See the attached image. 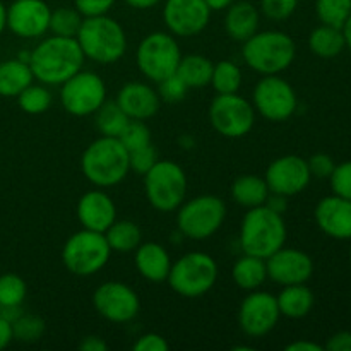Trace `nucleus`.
Returning <instances> with one entry per match:
<instances>
[{
    "label": "nucleus",
    "instance_id": "f257e3e1",
    "mask_svg": "<svg viewBox=\"0 0 351 351\" xmlns=\"http://www.w3.org/2000/svg\"><path fill=\"white\" fill-rule=\"evenodd\" d=\"M84 53L75 38H45L31 50L29 67L41 84L62 86L67 79L82 71Z\"/></svg>",
    "mask_w": 351,
    "mask_h": 351
},
{
    "label": "nucleus",
    "instance_id": "f03ea898",
    "mask_svg": "<svg viewBox=\"0 0 351 351\" xmlns=\"http://www.w3.org/2000/svg\"><path fill=\"white\" fill-rule=\"evenodd\" d=\"M287 223L283 215L271 208H250L240 225V247L243 254L267 259L287 242Z\"/></svg>",
    "mask_w": 351,
    "mask_h": 351
},
{
    "label": "nucleus",
    "instance_id": "7ed1b4c3",
    "mask_svg": "<svg viewBox=\"0 0 351 351\" xmlns=\"http://www.w3.org/2000/svg\"><path fill=\"white\" fill-rule=\"evenodd\" d=\"M81 170L96 187L119 185L130 171L129 151L120 143L119 137L101 136L84 149Z\"/></svg>",
    "mask_w": 351,
    "mask_h": 351
},
{
    "label": "nucleus",
    "instance_id": "20e7f679",
    "mask_svg": "<svg viewBox=\"0 0 351 351\" xmlns=\"http://www.w3.org/2000/svg\"><path fill=\"white\" fill-rule=\"evenodd\" d=\"M75 40L86 58L101 65L115 64L127 51L125 31L108 14L84 17Z\"/></svg>",
    "mask_w": 351,
    "mask_h": 351
},
{
    "label": "nucleus",
    "instance_id": "39448f33",
    "mask_svg": "<svg viewBox=\"0 0 351 351\" xmlns=\"http://www.w3.org/2000/svg\"><path fill=\"white\" fill-rule=\"evenodd\" d=\"M297 47L290 34L278 29L257 31L243 41L242 57L252 71L263 75L281 74L295 60Z\"/></svg>",
    "mask_w": 351,
    "mask_h": 351
},
{
    "label": "nucleus",
    "instance_id": "423d86ee",
    "mask_svg": "<svg viewBox=\"0 0 351 351\" xmlns=\"http://www.w3.org/2000/svg\"><path fill=\"white\" fill-rule=\"evenodd\" d=\"M187 175L184 168L170 160H158L144 175V191L156 211L171 213L187 199Z\"/></svg>",
    "mask_w": 351,
    "mask_h": 351
},
{
    "label": "nucleus",
    "instance_id": "0eeeda50",
    "mask_svg": "<svg viewBox=\"0 0 351 351\" xmlns=\"http://www.w3.org/2000/svg\"><path fill=\"white\" fill-rule=\"evenodd\" d=\"M218 280V264L206 252H189L171 264L168 285L177 295L197 298L208 293Z\"/></svg>",
    "mask_w": 351,
    "mask_h": 351
},
{
    "label": "nucleus",
    "instance_id": "6e6552de",
    "mask_svg": "<svg viewBox=\"0 0 351 351\" xmlns=\"http://www.w3.org/2000/svg\"><path fill=\"white\" fill-rule=\"evenodd\" d=\"M112 249L105 233L82 228L69 237L62 249V263L69 273L75 276H93L108 264Z\"/></svg>",
    "mask_w": 351,
    "mask_h": 351
},
{
    "label": "nucleus",
    "instance_id": "1a4fd4ad",
    "mask_svg": "<svg viewBox=\"0 0 351 351\" xmlns=\"http://www.w3.org/2000/svg\"><path fill=\"white\" fill-rule=\"evenodd\" d=\"M226 218L223 199L206 194L185 199L177 213L178 232L191 240H206L221 228Z\"/></svg>",
    "mask_w": 351,
    "mask_h": 351
},
{
    "label": "nucleus",
    "instance_id": "9d476101",
    "mask_svg": "<svg viewBox=\"0 0 351 351\" xmlns=\"http://www.w3.org/2000/svg\"><path fill=\"white\" fill-rule=\"evenodd\" d=\"M182 51L171 33L154 31L139 43L136 51L141 74L153 82H161L177 72Z\"/></svg>",
    "mask_w": 351,
    "mask_h": 351
},
{
    "label": "nucleus",
    "instance_id": "9b49d317",
    "mask_svg": "<svg viewBox=\"0 0 351 351\" xmlns=\"http://www.w3.org/2000/svg\"><path fill=\"white\" fill-rule=\"evenodd\" d=\"M209 122L219 136L239 139L252 130L256 122V108L239 93L216 95L209 106Z\"/></svg>",
    "mask_w": 351,
    "mask_h": 351
},
{
    "label": "nucleus",
    "instance_id": "f8f14e48",
    "mask_svg": "<svg viewBox=\"0 0 351 351\" xmlns=\"http://www.w3.org/2000/svg\"><path fill=\"white\" fill-rule=\"evenodd\" d=\"M252 105L261 117L269 122H285L298 106L295 89L280 74L264 75L252 93Z\"/></svg>",
    "mask_w": 351,
    "mask_h": 351
},
{
    "label": "nucleus",
    "instance_id": "ddd939ff",
    "mask_svg": "<svg viewBox=\"0 0 351 351\" xmlns=\"http://www.w3.org/2000/svg\"><path fill=\"white\" fill-rule=\"evenodd\" d=\"M106 101V84L96 72L79 71L62 84L60 103L74 117H88Z\"/></svg>",
    "mask_w": 351,
    "mask_h": 351
},
{
    "label": "nucleus",
    "instance_id": "4468645a",
    "mask_svg": "<svg viewBox=\"0 0 351 351\" xmlns=\"http://www.w3.org/2000/svg\"><path fill=\"white\" fill-rule=\"evenodd\" d=\"M93 305L103 319L113 324L130 322L141 311V302L136 291L120 281L99 285L93 293Z\"/></svg>",
    "mask_w": 351,
    "mask_h": 351
},
{
    "label": "nucleus",
    "instance_id": "2eb2a0df",
    "mask_svg": "<svg viewBox=\"0 0 351 351\" xmlns=\"http://www.w3.org/2000/svg\"><path fill=\"white\" fill-rule=\"evenodd\" d=\"M280 317L276 297L267 291H250L239 308V326L250 338L269 335L276 328Z\"/></svg>",
    "mask_w": 351,
    "mask_h": 351
},
{
    "label": "nucleus",
    "instance_id": "dca6fc26",
    "mask_svg": "<svg viewBox=\"0 0 351 351\" xmlns=\"http://www.w3.org/2000/svg\"><path fill=\"white\" fill-rule=\"evenodd\" d=\"M311 178L312 173L308 170L307 160L297 154H285L276 158L267 167L264 175L271 194H280L285 197L304 192L311 184Z\"/></svg>",
    "mask_w": 351,
    "mask_h": 351
},
{
    "label": "nucleus",
    "instance_id": "f3484780",
    "mask_svg": "<svg viewBox=\"0 0 351 351\" xmlns=\"http://www.w3.org/2000/svg\"><path fill=\"white\" fill-rule=\"evenodd\" d=\"M211 12L204 0H167L163 5V19L173 36H197L206 29Z\"/></svg>",
    "mask_w": 351,
    "mask_h": 351
},
{
    "label": "nucleus",
    "instance_id": "a211bd4d",
    "mask_svg": "<svg viewBox=\"0 0 351 351\" xmlns=\"http://www.w3.org/2000/svg\"><path fill=\"white\" fill-rule=\"evenodd\" d=\"M267 278L281 287L307 283L314 274V263L304 250L281 247L266 259Z\"/></svg>",
    "mask_w": 351,
    "mask_h": 351
},
{
    "label": "nucleus",
    "instance_id": "6ab92c4d",
    "mask_svg": "<svg viewBox=\"0 0 351 351\" xmlns=\"http://www.w3.org/2000/svg\"><path fill=\"white\" fill-rule=\"evenodd\" d=\"M51 9L45 0H14L7 7V27L16 36L40 38L50 27Z\"/></svg>",
    "mask_w": 351,
    "mask_h": 351
},
{
    "label": "nucleus",
    "instance_id": "aec40b11",
    "mask_svg": "<svg viewBox=\"0 0 351 351\" xmlns=\"http://www.w3.org/2000/svg\"><path fill=\"white\" fill-rule=\"evenodd\" d=\"M315 223L326 235L351 240V201L341 195H328L315 206Z\"/></svg>",
    "mask_w": 351,
    "mask_h": 351
},
{
    "label": "nucleus",
    "instance_id": "412c9836",
    "mask_svg": "<svg viewBox=\"0 0 351 351\" xmlns=\"http://www.w3.org/2000/svg\"><path fill=\"white\" fill-rule=\"evenodd\" d=\"M77 219L82 228L105 233L117 219L115 202L103 191L86 192L77 202Z\"/></svg>",
    "mask_w": 351,
    "mask_h": 351
},
{
    "label": "nucleus",
    "instance_id": "4be33fe9",
    "mask_svg": "<svg viewBox=\"0 0 351 351\" xmlns=\"http://www.w3.org/2000/svg\"><path fill=\"white\" fill-rule=\"evenodd\" d=\"M115 101L130 120L151 119L161 106V98L156 89L144 82H127L119 91Z\"/></svg>",
    "mask_w": 351,
    "mask_h": 351
},
{
    "label": "nucleus",
    "instance_id": "5701e85b",
    "mask_svg": "<svg viewBox=\"0 0 351 351\" xmlns=\"http://www.w3.org/2000/svg\"><path fill=\"white\" fill-rule=\"evenodd\" d=\"M137 271L144 280L151 283H161L167 281L168 273L171 267L170 254L167 252L161 243L156 242H141L134 256Z\"/></svg>",
    "mask_w": 351,
    "mask_h": 351
},
{
    "label": "nucleus",
    "instance_id": "b1692460",
    "mask_svg": "<svg viewBox=\"0 0 351 351\" xmlns=\"http://www.w3.org/2000/svg\"><path fill=\"white\" fill-rule=\"evenodd\" d=\"M259 24L261 14L252 2L240 0L226 9L225 31L232 40L243 43L259 31Z\"/></svg>",
    "mask_w": 351,
    "mask_h": 351
},
{
    "label": "nucleus",
    "instance_id": "393cba45",
    "mask_svg": "<svg viewBox=\"0 0 351 351\" xmlns=\"http://www.w3.org/2000/svg\"><path fill=\"white\" fill-rule=\"evenodd\" d=\"M34 75L27 62L9 58L0 62V96L17 98L33 82Z\"/></svg>",
    "mask_w": 351,
    "mask_h": 351
},
{
    "label": "nucleus",
    "instance_id": "a878e982",
    "mask_svg": "<svg viewBox=\"0 0 351 351\" xmlns=\"http://www.w3.org/2000/svg\"><path fill=\"white\" fill-rule=\"evenodd\" d=\"M276 302L281 315L288 319H302L311 314L315 298L311 288L302 283L283 287L276 297Z\"/></svg>",
    "mask_w": 351,
    "mask_h": 351
},
{
    "label": "nucleus",
    "instance_id": "bb28decb",
    "mask_svg": "<svg viewBox=\"0 0 351 351\" xmlns=\"http://www.w3.org/2000/svg\"><path fill=\"white\" fill-rule=\"evenodd\" d=\"M232 276H233V281H235V285L240 288V290H245V291L259 290L267 280L266 259H261V257L243 254V256L233 264Z\"/></svg>",
    "mask_w": 351,
    "mask_h": 351
},
{
    "label": "nucleus",
    "instance_id": "cd10ccee",
    "mask_svg": "<svg viewBox=\"0 0 351 351\" xmlns=\"http://www.w3.org/2000/svg\"><path fill=\"white\" fill-rule=\"evenodd\" d=\"M269 187L266 180L257 175H242L232 185V197L242 208H257L266 204L269 197Z\"/></svg>",
    "mask_w": 351,
    "mask_h": 351
},
{
    "label": "nucleus",
    "instance_id": "c85d7f7f",
    "mask_svg": "<svg viewBox=\"0 0 351 351\" xmlns=\"http://www.w3.org/2000/svg\"><path fill=\"white\" fill-rule=\"evenodd\" d=\"M345 47L346 43L341 27L321 24L308 36V48H311L312 53L321 58L338 57L345 50Z\"/></svg>",
    "mask_w": 351,
    "mask_h": 351
},
{
    "label": "nucleus",
    "instance_id": "c756f323",
    "mask_svg": "<svg viewBox=\"0 0 351 351\" xmlns=\"http://www.w3.org/2000/svg\"><path fill=\"white\" fill-rule=\"evenodd\" d=\"M213 67L215 62L209 60L204 55H187L180 58L177 72L175 74L187 84V88H204L211 82Z\"/></svg>",
    "mask_w": 351,
    "mask_h": 351
},
{
    "label": "nucleus",
    "instance_id": "7c9ffc66",
    "mask_svg": "<svg viewBox=\"0 0 351 351\" xmlns=\"http://www.w3.org/2000/svg\"><path fill=\"white\" fill-rule=\"evenodd\" d=\"M105 239L112 252L113 250L115 252H132L143 242V233L134 221H129V219L117 221L115 219L105 232Z\"/></svg>",
    "mask_w": 351,
    "mask_h": 351
},
{
    "label": "nucleus",
    "instance_id": "2f4dec72",
    "mask_svg": "<svg viewBox=\"0 0 351 351\" xmlns=\"http://www.w3.org/2000/svg\"><path fill=\"white\" fill-rule=\"evenodd\" d=\"M242 81V71H240L239 65L230 60H221L213 67V75L209 84L215 88L216 95H233V93L240 91Z\"/></svg>",
    "mask_w": 351,
    "mask_h": 351
},
{
    "label": "nucleus",
    "instance_id": "473e14b6",
    "mask_svg": "<svg viewBox=\"0 0 351 351\" xmlns=\"http://www.w3.org/2000/svg\"><path fill=\"white\" fill-rule=\"evenodd\" d=\"M129 117L125 115L117 101H105L96 110V125L101 136L119 137L120 132L129 123Z\"/></svg>",
    "mask_w": 351,
    "mask_h": 351
},
{
    "label": "nucleus",
    "instance_id": "72a5a7b5",
    "mask_svg": "<svg viewBox=\"0 0 351 351\" xmlns=\"http://www.w3.org/2000/svg\"><path fill=\"white\" fill-rule=\"evenodd\" d=\"M82 21L84 17L75 7H57L55 10H51L48 31H51V34L55 36L75 38L81 29Z\"/></svg>",
    "mask_w": 351,
    "mask_h": 351
},
{
    "label": "nucleus",
    "instance_id": "f704fd0d",
    "mask_svg": "<svg viewBox=\"0 0 351 351\" xmlns=\"http://www.w3.org/2000/svg\"><path fill=\"white\" fill-rule=\"evenodd\" d=\"M315 14L322 24L343 27L351 14V0H315Z\"/></svg>",
    "mask_w": 351,
    "mask_h": 351
},
{
    "label": "nucleus",
    "instance_id": "c9c22d12",
    "mask_svg": "<svg viewBox=\"0 0 351 351\" xmlns=\"http://www.w3.org/2000/svg\"><path fill=\"white\" fill-rule=\"evenodd\" d=\"M17 105L24 113L29 115H40L47 112L51 105V93L45 86L33 84L31 82L19 96H17Z\"/></svg>",
    "mask_w": 351,
    "mask_h": 351
},
{
    "label": "nucleus",
    "instance_id": "e433bc0d",
    "mask_svg": "<svg viewBox=\"0 0 351 351\" xmlns=\"http://www.w3.org/2000/svg\"><path fill=\"white\" fill-rule=\"evenodd\" d=\"M27 293L26 281L14 273L0 276V308L21 307Z\"/></svg>",
    "mask_w": 351,
    "mask_h": 351
},
{
    "label": "nucleus",
    "instance_id": "4c0bfd02",
    "mask_svg": "<svg viewBox=\"0 0 351 351\" xmlns=\"http://www.w3.org/2000/svg\"><path fill=\"white\" fill-rule=\"evenodd\" d=\"M14 339L23 343H34L43 336L45 321L38 315L21 314L16 321L12 322Z\"/></svg>",
    "mask_w": 351,
    "mask_h": 351
},
{
    "label": "nucleus",
    "instance_id": "58836bf2",
    "mask_svg": "<svg viewBox=\"0 0 351 351\" xmlns=\"http://www.w3.org/2000/svg\"><path fill=\"white\" fill-rule=\"evenodd\" d=\"M119 139L130 153V151L139 149V147L151 144V130L147 129L144 120H129L125 129L120 132Z\"/></svg>",
    "mask_w": 351,
    "mask_h": 351
},
{
    "label": "nucleus",
    "instance_id": "ea45409f",
    "mask_svg": "<svg viewBox=\"0 0 351 351\" xmlns=\"http://www.w3.org/2000/svg\"><path fill=\"white\" fill-rule=\"evenodd\" d=\"M156 161H158V153L153 147V144H147V146L139 147V149H134L129 153L130 170H134L139 175H146L147 171L154 167Z\"/></svg>",
    "mask_w": 351,
    "mask_h": 351
},
{
    "label": "nucleus",
    "instance_id": "a19ab883",
    "mask_svg": "<svg viewBox=\"0 0 351 351\" xmlns=\"http://www.w3.org/2000/svg\"><path fill=\"white\" fill-rule=\"evenodd\" d=\"M298 0H261V10L271 21H285L297 10Z\"/></svg>",
    "mask_w": 351,
    "mask_h": 351
},
{
    "label": "nucleus",
    "instance_id": "79ce46f5",
    "mask_svg": "<svg viewBox=\"0 0 351 351\" xmlns=\"http://www.w3.org/2000/svg\"><path fill=\"white\" fill-rule=\"evenodd\" d=\"M329 180H331V189L336 195H341L351 201V161L336 165Z\"/></svg>",
    "mask_w": 351,
    "mask_h": 351
},
{
    "label": "nucleus",
    "instance_id": "37998d69",
    "mask_svg": "<svg viewBox=\"0 0 351 351\" xmlns=\"http://www.w3.org/2000/svg\"><path fill=\"white\" fill-rule=\"evenodd\" d=\"M158 84H160V89H158V95H160V98L165 99V101H170V103H177V101H180V99H184L185 95H187V91H189L187 84H185V82L182 81L177 74L163 79V81L158 82Z\"/></svg>",
    "mask_w": 351,
    "mask_h": 351
},
{
    "label": "nucleus",
    "instance_id": "c03bdc74",
    "mask_svg": "<svg viewBox=\"0 0 351 351\" xmlns=\"http://www.w3.org/2000/svg\"><path fill=\"white\" fill-rule=\"evenodd\" d=\"M115 0H74V7L82 17L105 16L110 12Z\"/></svg>",
    "mask_w": 351,
    "mask_h": 351
},
{
    "label": "nucleus",
    "instance_id": "a18cd8bd",
    "mask_svg": "<svg viewBox=\"0 0 351 351\" xmlns=\"http://www.w3.org/2000/svg\"><path fill=\"white\" fill-rule=\"evenodd\" d=\"M307 163H308V170H311L312 177H317V178H329L336 167L332 158L326 153L314 154V156L308 158Z\"/></svg>",
    "mask_w": 351,
    "mask_h": 351
},
{
    "label": "nucleus",
    "instance_id": "49530a36",
    "mask_svg": "<svg viewBox=\"0 0 351 351\" xmlns=\"http://www.w3.org/2000/svg\"><path fill=\"white\" fill-rule=\"evenodd\" d=\"M132 348L136 351H168L170 345H168V341L161 335L146 332V335H143L134 343Z\"/></svg>",
    "mask_w": 351,
    "mask_h": 351
},
{
    "label": "nucleus",
    "instance_id": "de8ad7c7",
    "mask_svg": "<svg viewBox=\"0 0 351 351\" xmlns=\"http://www.w3.org/2000/svg\"><path fill=\"white\" fill-rule=\"evenodd\" d=\"M328 351H351V331H339L332 335L326 343Z\"/></svg>",
    "mask_w": 351,
    "mask_h": 351
},
{
    "label": "nucleus",
    "instance_id": "09e8293b",
    "mask_svg": "<svg viewBox=\"0 0 351 351\" xmlns=\"http://www.w3.org/2000/svg\"><path fill=\"white\" fill-rule=\"evenodd\" d=\"M79 348L82 351H106L108 345L106 341H103L99 336H86L81 343H79Z\"/></svg>",
    "mask_w": 351,
    "mask_h": 351
},
{
    "label": "nucleus",
    "instance_id": "8fccbe9b",
    "mask_svg": "<svg viewBox=\"0 0 351 351\" xmlns=\"http://www.w3.org/2000/svg\"><path fill=\"white\" fill-rule=\"evenodd\" d=\"M12 339H14L12 322L7 321L5 317H2V315H0V350L7 348Z\"/></svg>",
    "mask_w": 351,
    "mask_h": 351
},
{
    "label": "nucleus",
    "instance_id": "3c124183",
    "mask_svg": "<svg viewBox=\"0 0 351 351\" xmlns=\"http://www.w3.org/2000/svg\"><path fill=\"white\" fill-rule=\"evenodd\" d=\"M287 351H322L324 346L317 345L314 341H307V339H300V341H293L287 345Z\"/></svg>",
    "mask_w": 351,
    "mask_h": 351
},
{
    "label": "nucleus",
    "instance_id": "603ef678",
    "mask_svg": "<svg viewBox=\"0 0 351 351\" xmlns=\"http://www.w3.org/2000/svg\"><path fill=\"white\" fill-rule=\"evenodd\" d=\"M161 0H125L127 5H130L132 9H139V10H146L151 9V7L158 5Z\"/></svg>",
    "mask_w": 351,
    "mask_h": 351
},
{
    "label": "nucleus",
    "instance_id": "864d4df0",
    "mask_svg": "<svg viewBox=\"0 0 351 351\" xmlns=\"http://www.w3.org/2000/svg\"><path fill=\"white\" fill-rule=\"evenodd\" d=\"M211 10H225L233 3V0H204Z\"/></svg>",
    "mask_w": 351,
    "mask_h": 351
},
{
    "label": "nucleus",
    "instance_id": "5fc2aeb1",
    "mask_svg": "<svg viewBox=\"0 0 351 351\" xmlns=\"http://www.w3.org/2000/svg\"><path fill=\"white\" fill-rule=\"evenodd\" d=\"M341 31H343V36H345L346 47H348L350 50H351V14H350L348 19H346V23L343 24Z\"/></svg>",
    "mask_w": 351,
    "mask_h": 351
},
{
    "label": "nucleus",
    "instance_id": "6e6d98bb",
    "mask_svg": "<svg viewBox=\"0 0 351 351\" xmlns=\"http://www.w3.org/2000/svg\"><path fill=\"white\" fill-rule=\"evenodd\" d=\"M5 27H7V7L0 2V34L3 33Z\"/></svg>",
    "mask_w": 351,
    "mask_h": 351
},
{
    "label": "nucleus",
    "instance_id": "4d7b16f0",
    "mask_svg": "<svg viewBox=\"0 0 351 351\" xmlns=\"http://www.w3.org/2000/svg\"><path fill=\"white\" fill-rule=\"evenodd\" d=\"M350 263H351V247H350Z\"/></svg>",
    "mask_w": 351,
    "mask_h": 351
}]
</instances>
